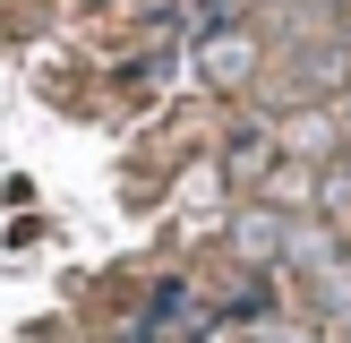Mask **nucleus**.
Masks as SVG:
<instances>
[{"mask_svg":"<svg viewBox=\"0 0 351 343\" xmlns=\"http://www.w3.org/2000/svg\"><path fill=\"white\" fill-rule=\"evenodd\" d=\"M197 60H206V78H215V86H240V78H249V60H257V51H249V34H240V26H215V34H206V51H197Z\"/></svg>","mask_w":351,"mask_h":343,"instance_id":"nucleus-1","label":"nucleus"},{"mask_svg":"<svg viewBox=\"0 0 351 343\" xmlns=\"http://www.w3.org/2000/svg\"><path fill=\"white\" fill-rule=\"evenodd\" d=\"M232 240H240V257H257V266H266V257H283V249H291V223L257 206V215H240V232H232Z\"/></svg>","mask_w":351,"mask_h":343,"instance_id":"nucleus-2","label":"nucleus"}]
</instances>
